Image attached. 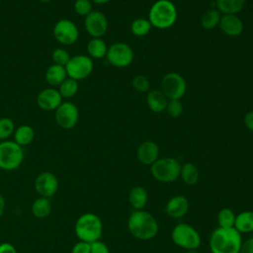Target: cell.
Returning <instances> with one entry per match:
<instances>
[{
	"mask_svg": "<svg viewBox=\"0 0 253 253\" xmlns=\"http://www.w3.org/2000/svg\"><path fill=\"white\" fill-rule=\"evenodd\" d=\"M84 27L92 38H102L108 31L107 17L100 11H92L85 17Z\"/></svg>",
	"mask_w": 253,
	"mask_h": 253,
	"instance_id": "14",
	"label": "cell"
},
{
	"mask_svg": "<svg viewBox=\"0 0 253 253\" xmlns=\"http://www.w3.org/2000/svg\"><path fill=\"white\" fill-rule=\"evenodd\" d=\"M71 253H91L90 243L85 241H78L71 249Z\"/></svg>",
	"mask_w": 253,
	"mask_h": 253,
	"instance_id": "38",
	"label": "cell"
},
{
	"mask_svg": "<svg viewBox=\"0 0 253 253\" xmlns=\"http://www.w3.org/2000/svg\"><path fill=\"white\" fill-rule=\"evenodd\" d=\"M161 91L169 100H180L186 93L187 84L184 77L176 72L165 74L161 80Z\"/></svg>",
	"mask_w": 253,
	"mask_h": 253,
	"instance_id": "8",
	"label": "cell"
},
{
	"mask_svg": "<svg viewBox=\"0 0 253 253\" xmlns=\"http://www.w3.org/2000/svg\"><path fill=\"white\" fill-rule=\"evenodd\" d=\"M54 39L62 45H71L76 42L79 37L77 26L68 19L58 20L52 30Z\"/></svg>",
	"mask_w": 253,
	"mask_h": 253,
	"instance_id": "11",
	"label": "cell"
},
{
	"mask_svg": "<svg viewBox=\"0 0 253 253\" xmlns=\"http://www.w3.org/2000/svg\"><path fill=\"white\" fill-rule=\"evenodd\" d=\"M91 1H92V3H95L97 5H104V4L108 3L111 0H91Z\"/></svg>",
	"mask_w": 253,
	"mask_h": 253,
	"instance_id": "43",
	"label": "cell"
},
{
	"mask_svg": "<svg viewBox=\"0 0 253 253\" xmlns=\"http://www.w3.org/2000/svg\"><path fill=\"white\" fill-rule=\"evenodd\" d=\"M5 205H6L5 199H4V197L0 194V218L2 217V215H3L4 211H5Z\"/></svg>",
	"mask_w": 253,
	"mask_h": 253,
	"instance_id": "42",
	"label": "cell"
},
{
	"mask_svg": "<svg viewBox=\"0 0 253 253\" xmlns=\"http://www.w3.org/2000/svg\"><path fill=\"white\" fill-rule=\"evenodd\" d=\"M246 0H215L216 8L219 13L233 14L239 13L245 6Z\"/></svg>",
	"mask_w": 253,
	"mask_h": 253,
	"instance_id": "26",
	"label": "cell"
},
{
	"mask_svg": "<svg viewBox=\"0 0 253 253\" xmlns=\"http://www.w3.org/2000/svg\"><path fill=\"white\" fill-rule=\"evenodd\" d=\"M147 201L148 193L142 186H135L128 193V202L133 210H143Z\"/></svg>",
	"mask_w": 253,
	"mask_h": 253,
	"instance_id": "20",
	"label": "cell"
},
{
	"mask_svg": "<svg viewBox=\"0 0 253 253\" xmlns=\"http://www.w3.org/2000/svg\"><path fill=\"white\" fill-rule=\"evenodd\" d=\"M15 124L12 119L8 117L0 118V141L8 140V138L14 134Z\"/></svg>",
	"mask_w": 253,
	"mask_h": 253,
	"instance_id": "32",
	"label": "cell"
},
{
	"mask_svg": "<svg viewBox=\"0 0 253 253\" xmlns=\"http://www.w3.org/2000/svg\"><path fill=\"white\" fill-rule=\"evenodd\" d=\"M70 57L71 56L67 52V50L62 47H57V48L53 49V51L51 52V59H52L53 63L64 66V67L68 63Z\"/></svg>",
	"mask_w": 253,
	"mask_h": 253,
	"instance_id": "33",
	"label": "cell"
},
{
	"mask_svg": "<svg viewBox=\"0 0 253 253\" xmlns=\"http://www.w3.org/2000/svg\"><path fill=\"white\" fill-rule=\"evenodd\" d=\"M34 187L40 197L49 199L57 192L58 180L53 173L44 171L36 177Z\"/></svg>",
	"mask_w": 253,
	"mask_h": 253,
	"instance_id": "13",
	"label": "cell"
},
{
	"mask_svg": "<svg viewBox=\"0 0 253 253\" xmlns=\"http://www.w3.org/2000/svg\"><path fill=\"white\" fill-rule=\"evenodd\" d=\"M56 124L63 129L73 128L79 120V110L72 102H62L54 111Z\"/></svg>",
	"mask_w": 253,
	"mask_h": 253,
	"instance_id": "12",
	"label": "cell"
},
{
	"mask_svg": "<svg viewBox=\"0 0 253 253\" xmlns=\"http://www.w3.org/2000/svg\"><path fill=\"white\" fill-rule=\"evenodd\" d=\"M239 253H253V237L242 240Z\"/></svg>",
	"mask_w": 253,
	"mask_h": 253,
	"instance_id": "39",
	"label": "cell"
},
{
	"mask_svg": "<svg viewBox=\"0 0 253 253\" xmlns=\"http://www.w3.org/2000/svg\"><path fill=\"white\" fill-rule=\"evenodd\" d=\"M90 249L91 253H110L109 247L101 240L90 243Z\"/></svg>",
	"mask_w": 253,
	"mask_h": 253,
	"instance_id": "37",
	"label": "cell"
},
{
	"mask_svg": "<svg viewBox=\"0 0 253 253\" xmlns=\"http://www.w3.org/2000/svg\"><path fill=\"white\" fill-rule=\"evenodd\" d=\"M234 228L240 234L253 232V211H243L236 214Z\"/></svg>",
	"mask_w": 253,
	"mask_h": 253,
	"instance_id": "22",
	"label": "cell"
},
{
	"mask_svg": "<svg viewBox=\"0 0 253 253\" xmlns=\"http://www.w3.org/2000/svg\"><path fill=\"white\" fill-rule=\"evenodd\" d=\"M151 27L152 26L148 19L138 18L132 21L130 25V31L136 37H144L150 32Z\"/></svg>",
	"mask_w": 253,
	"mask_h": 253,
	"instance_id": "31",
	"label": "cell"
},
{
	"mask_svg": "<svg viewBox=\"0 0 253 253\" xmlns=\"http://www.w3.org/2000/svg\"><path fill=\"white\" fill-rule=\"evenodd\" d=\"M181 163L173 157L158 158L150 165V174L158 182L173 183L180 177Z\"/></svg>",
	"mask_w": 253,
	"mask_h": 253,
	"instance_id": "6",
	"label": "cell"
},
{
	"mask_svg": "<svg viewBox=\"0 0 253 253\" xmlns=\"http://www.w3.org/2000/svg\"><path fill=\"white\" fill-rule=\"evenodd\" d=\"M108 46L102 38H92L87 43V52L89 57L100 59L106 57Z\"/></svg>",
	"mask_w": 253,
	"mask_h": 253,
	"instance_id": "25",
	"label": "cell"
},
{
	"mask_svg": "<svg viewBox=\"0 0 253 253\" xmlns=\"http://www.w3.org/2000/svg\"><path fill=\"white\" fill-rule=\"evenodd\" d=\"M189 207V201L185 196L176 195L170 198L166 203L165 212L168 216L178 219L187 214Z\"/></svg>",
	"mask_w": 253,
	"mask_h": 253,
	"instance_id": "16",
	"label": "cell"
},
{
	"mask_svg": "<svg viewBox=\"0 0 253 253\" xmlns=\"http://www.w3.org/2000/svg\"><path fill=\"white\" fill-rule=\"evenodd\" d=\"M94 64L91 57L84 54L71 56L68 63L65 65L67 77L76 81L87 78L93 71Z\"/></svg>",
	"mask_w": 253,
	"mask_h": 253,
	"instance_id": "9",
	"label": "cell"
},
{
	"mask_svg": "<svg viewBox=\"0 0 253 253\" xmlns=\"http://www.w3.org/2000/svg\"><path fill=\"white\" fill-rule=\"evenodd\" d=\"M136 157L141 164L150 166L159 158V146L152 140H145L138 145Z\"/></svg>",
	"mask_w": 253,
	"mask_h": 253,
	"instance_id": "17",
	"label": "cell"
},
{
	"mask_svg": "<svg viewBox=\"0 0 253 253\" xmlns=\"http://www.w3.org/2000/svg\"><path fill=\"white\" fill-rule=\"evenodd\" d=\"M91 0H75L74 2V11L77 15L86 17L93 11V5Z\"/></svg>",
	"mask_w": 253,
	"mask_h": 253,
	"instance_id": "34",
	"label": "cell"
},
{
	"mask_svg": "<svg viewBox=\"0 0 253 253\" xmlns=\"http://www.w3.org/2000/svg\"><path fill=\"white\" fill-rule=\"evenodd\" d=\"M40 2H42V3H44V4H46V3H49L51 0H39Z\"/></svg>",
	"mask_w": 253,
	"mask_h": 253,
	"instance_id": "44",
	"label": "cell"
},
{
	"mask_svg": "<svg viewBox=\"0 0 253 253\" xmlns=\"http://www.w3.org/2000/svg\"><path fill=\"white\" fill-rule=\"evenodd\" d=\"M127 229L129 233L138 240H150L154 238L159 229L154 215L144 210H133L127 218Z\"/></svg>",
	"mask_w": 253,
	"mask_h": 253,
	"instance_id": "1",
	"label": "cell"
},
{
	"mask_svg": "<svg viewBox=\"0 0 253 253\" xmlns=\"http://www.w3.org/2000/svg\"><path fill=\"white\" fill-rule=\"evenodd\" d=\"M0 253H18L14 245L9 242L0 243Z\"/></svg>",
	"mask_w": 253,
	"mask_h": 253,
	"instance_id": "40",
	"label": "cell"
},
{
	"mask_svg": "<svg viewBox=\"0 0 253 253\" xmlns=\"http://www.w3.org/2000/svg\"><path fill=\"white\" fill-rule=\"evenodd\" d=\"M132 87L135 91L145 93L149 89V81L144 75H136L132 79Z\"/></svg>",
	"mask_w": 253,
	"mask_h": 253,
	"instance_id": "36",
	"label": "cell"
},
{
	"mask_svg": "<svg viewBox=\"0 0 253 253\" xmlns=\"http://www.w3.org/2000/svg\"><path fill=\"white\" fill-rule=\"evenodd\" d=\"M235 212L229 208L221 209L216 216L218 227L221 228H232L235 222Z\"/></svg>",
	"mask_w": 253,
	"mask_h": 253,
	"instance_id": "29",
	"label": "cell"
},
{
	"mask_svg": "<svg viewBox=\"0 0 253 253\" xmlns=\"http://www.w3.org/2000/svg\"><path fill=\"white\" fill-rule=\"evenodd\" d=\"M171 239L176 246L187 251L197 250L202 243L199 231L185 222H179L172 228Z\"/></svg>",
	"mask_w": 253,
	"mask_h": 253,
	"instance_id": "5",
	"label": "cell"
},
{
	"mask_svg": "<svg viewBox=\"0 0 253 253\" xmlns=\"http://www.w3.org/2000/svg\"><path fill=\"white\" fill-rule=\"evenodd\" d=\"M167 102H168V99L162 93L161 90L155 89L147 93V97H146L147 106L154 113H161L165 111Z\"/></svg>",
	"mask_w": 253,
	"mask_h": 253,
	"instance_id": "19",
	"label": "cell"
},
{
	"mask_svg": "<svg viewBox=\"0 0 253 253\" xmlns=\"http://www.w3.org/2000/svg\"><path fill=\"white\" fill-rule=\"evenodd\" d=\"M108 62L115 67H126L133 60L132 48L126 42H115L108 47Z\"/></svg>",
	"mask_w": 253,
	"mask_h": 253,
	"instance_id": "10",
	"label": "cell"
},
{
	"mask_svg": "<svg viewBox=\"0 0 253 253\" xmlns=\"http://www.w3.org/2000/svg\"><path fill=\"white\" fill-rule=\"evenodd\" d=\"M14 141L24 147L31 144L35 138V130L29 125L19 126L14 131Z\"/></svg>",
	"mask_w": 253,
	"mask_h": 253,
	"instance_id": "24",
	"label": "cell"
},
{
	"mask_svg": "<svg viewBox=\"0 0 253 253\" xmlns=\"http://www.w3.org/2000/svg\"><path fill=\"white\" fill-rule=\"evenodd\" d=\"M181 180L188 186L196 185L200 180V172L197 166L191 162L181 164L180 177Z\"/></svg>",
	"mask_w": 253,
	"mask_h": 253,
	"instance_id": "23",
	"label": "cell"
},
{
	"mask_svg": "<svg viewBox=\"0 0 253 253\" xmlns=\"http://www.w3.org/2000/svg\"><path fill=\"white\" fill-rule=\"evenodd\" d=\"M62 103V97L55 88H45L37 96V105L43 111H55Z\"/></svg>",
	"mask_w": 253,
	"mask_h": 253,
	"instance_id": "15",
	"label": "cell"
},
{
	"mask_svg": "<svg viewBox=\"0 0 253 253\" xmlns=\"http://www.w3.org/2000/svg\"><path fill=\"white\" fill-rule=\"evenodd\" d=\"M223 34L228 37H238L243 31V23L237 15H222L218 24Z\"/></svg>",
	"mask_w": 253,
	"mask_h": 253,
	"instance_id": "18",
	"label": "cell"
},
{
	"mask_svg": "<svg viewBox=\"0 0 253 253\" xmlns=\"http://www.w3.org/2000/svg\"><path fill=\"white\" fill-rule=\"evenodd\" d=\"M44 77L46 82L50 86L56 87V86H59L67 78V73L64 66L52 63L46 69Z\"/></svg>",
	"mask_w": 253,
	"mask_h": 253,
	"instance_id": "21",
	"label": "cell"
},
{
	"mask_svg": "<svg viewBox=\"0 0 253 253\" xmlns=\"http://www.w3.org/2000/svg\"><path fill=\"white\" fill-rule=\"evenodd\" d=\"M24 160L23 147L14 140L0 141V169L13 171L19 168Z\"/></svg>",
	"mask_w": 253,
	"mask_h": 253,
	"instance_id": "7",
	"label": "cell"
},
{
	"mask_svg": "<svg viewBox=\"0 0 253 253\" xmlns=\"http://www.w3.org/2000/svg\"><path fill=\"white\" fill-rule=\"evenodd\" d=\"M79 89V85H78V81L67 77L59 86H58V92L61 95L62 99L63 98H72L73 96L76 95V93L78 92Z\"/></svg>",
	"mask_w": 253,
	"mask_h": 253,
	"instance_id": "30",
	"label": "cell"
},
{
	"mask_svg": "<svg viewBox=\"0 0 253 253\" xmlns=\"http://www.w3.org/2000/svg\"><path fill=\"white\" fill-rule=\"evenodd\" d=\"M220 18L221 16L217 9H210L202 16L201 25L205 30H212L218 26Z\"/></svg>",
	"mask_w": 253,
	"mask_h": 253,
	"instance_id": "28",
	"label": "cell"
},
{
	"mask_svg": "<svg viewBox=\"0 0 253 253\" xmlns=\"http://www.w3.org/2000/svg\"><path fill=\"white\" fill-rule=\"evenodd\" d=\"M31 210L34 216L38 218H44L48 216L51 211V203L49 199L40 197L34 201Z\"/></svg>",
	"mask_w": 253,
	"mask_h": 253,
	"instance_id": "27",
	"label": "cell"
},
{
	"mask_svg": "<svg viewBox=\"0 0 253 253\" xmlns=\"http://www.w3.org/2000/svg\"><path fill=\"white\" fill-rule=\"evenodd\" d=\"M244 125L249 130L253 131V111L248 112L244 116Z\"/></svg>",
	"mask_w": 253,
	"mask_h": 253,
	"instance_id": "41",
	"label": "cell"
},
{
	"mask_svg": "<svg viewBox=\"0 0 253 253\" xmlns=\"http://www.w3.org/2000/svg\"><path fill=\"white\" fill-rule=\"evenodd\" d=\"M168 115L172 118H178L183 113V104L180 100H169L165 109Z\"/></svg>",
	"mask_w": 253,
	"mask_h": 253,
	"instance_id": "35",
	"label": "cell"
},
{
	"mask_svg": "<svg viewBox=\"0 0 253 253\" xmlns=\"http://www.w3.org/2000/svg\"><path fill=\"white\" fill-rule=\"evenodd\" d=\"M74 232L80 241L92 243L100 240L103 234V222L96 213H82L75 221Z\"/></svg>",
	"mask_w": 253,
	"mask_h": 253,
	"instance_id": "3",
	"label": "cell"
},
{
	"mask_svg": "<svg viewBox=\"0 0 253 253\" xmlns=\"http://www.w3.org/2000/svg\"><path fill=\"white\" fill-rule=\"evenodd\" d=\"M241 243V234L234 227H216L209 238V247L211 253H239Z\"/></svg>",
	"mask_w": 253,
	"mask_h": 253,
	"instance_id": "2",
	"label": "cell"
},
{
	"mask_svg": "<svg viewBox=\"0 0 253 253\" xmlns=\"http://www.w3.org/2000/svg\"><path fill=\"white\" fill-rule=\"evenodd\" d=\"M148 20L154 28L160 30L171 28L177 20L176 6L170 0H157L150 7Z\"/></svg>",
	"mask_w": 253,
	"mask_h": 253,
	"instance_id": "4",
	"label": "cell"
}]
</instances>
